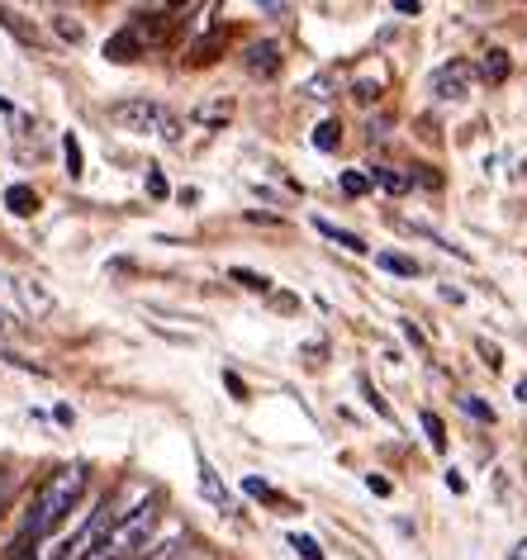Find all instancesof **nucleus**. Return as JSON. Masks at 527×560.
<instances>
[{
	"label": "nucleus",
	"instance_id": "b1692460",
	"mask_svg": "<svg viewBox=\"0 0 527 560\" xmlns=\"http://www.w3.org/2000/svg\"><path fill=\"white\" fill-rule=\"evenodd\" d=\"M62 158H67V172L81 176V143H77V133H62Z\"/></svg>",
	"mask_w": 527,
	"mask_h": 560
},
{
	"label": "nucleus",
	"instance_id": "5701e85b",
	"mask_svg": "<svg viewBox=\"0 0 527 560\" xmlns=\"http://www.w3.org/2000/svg\"><path fill=\"white\" fill-rule=\"evenodd\" d=\"M338 186L356 200V195H366V190H371V176H366V172H342V176H338Z\"/></svg>",
	"mask_w": 527,
	"mask_h": 560
},
{
	"label": "nucleus",
	"instance_id": "c756f323",
	"mask_svg": "<svg viewBox=\"0 0 527 560\" xmlns=\"http://www.w3.org/2000/svg\"><path fill=\"white\" fill-rule=\"evenodd\" d=\"M366 489H371L376 499H390V494H395V485L385 480V475H366Z\"/></svg>",
	"mask_w": 527,
	"mask_h": 560
},
{
	"label": "nucleus",
	"instance_id": "72a5a7b5",
	"mask_svg": "<svg viewBox=\"0 0 527 560\" xmlns=\"http://www.w3.org/2000/svg\"><path fill=\"white\" fill-rule=\"evenodd\" d=\"M15 328H20V324H15V318H10L5 310H0V338H10V332H15Z\"/></svg>",
	"mask_w": 527,
	"mask_h": 560
},
{
	"label": "nucleus",
	"instance_id": "39448f33",
	"mask_svg": "<svg viewBox=\"0 0 527 560\" xmlns=\"http://www.w3.org/2000/svg\"><path fill=\"white\" fill-rule=\"evenodd\" d=\"M247 72L261 77V81H271V77H281V44H271V38H261V44L247 48Z\"/></svg>",
	"mask_w": 527,
	"mask_h": 560
},
{
	"label": "nucleus",
	"instance_id": "2eb2a0df",
	"mask_svg": "<svg viewBox=\"0 0 527 560\" xmlns=\"http://www.w3.org/2000/svg\"><path fill=\"white\" fill-rule=\"evenodd\" d=\"M314 148H318V152H338V148H342V124H338V119H324V124H318V129H314Z\"/></svg>",
	"mask_w": 527,
	"mask_h": 560
},
{
	"label": "nucleus",
	"instance_id": "20e7f679",
	"mask_svg": "<svg viewBox=\"0 0 527 560\" xmlns=\"http://www.w3.org/2000/svg\"><path fill=\"white\" fill-rule=\"evenodd\" d=\"M470 81H476V67L470 62H447V67H437L433 72V95L437 101H466Z\"/></svg>",
	"mask_w": 527,
	"mask_h": 560
},
{
	"label": "nucleus",
	"instance_id": "c85d7f7f",
	"mask_svg": "<svg viewBox=\"0 0 527 560\" xmlns=\"http://www.w3.org/2000/svg\"><path fill=\"white\" fill-rule=\"evenodd\" d=\"M352 95H356V101H362V105H371V101H376V95H380V81H356Z\"/></svg>",
	"mask_w": 527,
	"mask_h": 560
},
{
	"label": "nucleus",
	"instance_id": "a878e982",
	"mask_svg": "<svg viewBox=\"0 0 527 560\" xmlns=\"http://www.w3.org/2000/svg\"><path fill=\"white\" fill-rule=\"evenodd\" d=\"M476 352L484 357V366H490V371H499V366H504V352H499V347H494L490 338H480V342H476Z\"/></svg>",
	"mask_w": 527,
	"mask_h": 560
},
{
	"label": "nucleus",
	"instance_id": "2f4dec72",
	"mask_svg": "<svg viewBox=\"0 0 527 560\" xmlns=\"http://www.w3.org/2000/svg\"><path fill=\"white\" fill-rule=\"evenodd\" d=\"M442 480H447L452 494H466V475H461V470H447V475H442Z\"/></svg>",
	"mask_w": 527,
	"mask_h": 560
},
{
	"label": "nucleus",
	"instance_id": "cd10ccee",
	"mask_svg": "<svg viewBox=\"0 0 527 560\" xmlns=\"http://www.w3.org/2000/svg\"><path fill=\"white\" fill-rule=\"evenodd\" d=\"M148 195H152V200H166V195H172V190H166V176L157 172V166H148Z\"/></svg>",
	"mask_w": 527,
	"mask_h": 560
},
{
	"label": "nucleus",
	"instance_id": "412c9836",
	"mask_svg": "<svg viewBox=\"0 0 527 560\" xmlns=\"http://www.w3.org/2000/svg\"><path fill=\"white\" fill-rule=\"evenodd\" d=\"M423 432H428V442H433V452H447V428H442L437 413H423Z\"/></svg>",
	"mask_w": 527,
	"mask_h": 560
},
{
	"label": "nucleus",
	"instance_id": "e433bc0d",
	"mask_svg": "<svg viewBox=\"0 0 527 560\" xmlns=\"http://www.w3.org/2000/svg\"><path fill=\"white\" fill-rule=\"evenodd\" d=\"M0 503H5V475H0Z\"/></svg>",
	"mask_w": 527,
	"mask_h": 560
},
{
	"label": "nucleus",
	"instance_id": "c9c22d12",
	"mask_svg": "<svg viewBox=\"0 0 527 560\" xmlns=\"http://www.w3.org/2000/svg\"><path fill=\"white\" fill-rule=\"evenodd\" d=\"M0 109H5V115H10V109H15V105H10V101H5V95H0Z\"/></svg>",
	"mask_w": 527,
	"mask_h": 560
},
{
	"label": "nucleus",
	"instance_id": "9d476101",
	"mask_svg": "<svg viewBox=\"0 0 527 560\" xmlns=\"http://www.w3.org/2000/svg\"><path fill=\"white\" fill-rule=\"evenodd\" d=\"M338 91H342L338 72H318V77L304 81V95H309V101H338Z\"/></svg>",
	"mask_w": 527,
	"mask_h": 560
},
{
	"label": "nucleus",
	"instance_id": "bb28decb",
	"mask_svg": "<svg viewBox=\"0 0 527 560\" xmlns=\"http://www.w3.org/2000/svg\"><path fill=\"white\" fill-rule=\"evenodd\" d=\"M52 30H58L67 44H81V24H77L72 15H58V20H52Z\"/></svg>",
	"mask_w": 527,
	"mask_h": 560
},
{
	"label": "nucleus",
	"instance_id": "6ab92c4d",
	"mask_svg": "<svg viewBox=\"0 0 527 560\" xmlns=\"http://www.w3.org/2000/svg\"><path fill=\"white\" fill-rule=\"evenodd\" d=\"M229 115H233V101H214V105H200L196 109L200 124H229Z\"/></svg>",
	"mask_w": 527,
	"mask_h": 560
},
{
	"label": "nucleus",
	"instance_id": "423d86ee",
	"mask_svg": "<svg viewBox=\"0 0 527 560\" xmlns=\"http://www.w3.org/2000/svg\"><path fill=\"white\" fill-rule=\"evenodd\" d=\"M200 494L210 499L219 513H238V509H233V494L224 489V480H219V470H214V466H210V460H204V456H200Z\"/></svg>",
	"mask_w": 527,
	"mask_h": 560
},
{
	"label": "nucleus",
	"instance_id": "f704fd0d",
	"mask_svg": "<svg viewBox=\"0 0 527 560\" xmlns=\"http://www.w3.org/2000/svg\"><path fill=\"white\" fill-rule=\"evenodd\" d=\"M513 395H518V404H527V375L518 381V389H513Z\"/></svg>",
	"mask_w": 527,
	"mask_h": 560
},
{
	"label": "nucleus",
	"instance_id": "473e14b6",
	"mask_svg": "<svg viewBox=\"0 0 527 560\" xmlns=\"http://www.w3.org/2000/svg\"><path fill=\"white\" fill-rule=\"evenodd\" d=\"M395 10H399V15H419L423 5H419V0H395Z\"/></svg>",
	"mask_w": 527,
	"mask_h": 560
},
{
	"label": "nucleus",
	"instance_id": "0eeeda50",
	"mask_svg": "<svg viewBox=\"0 0 527 560\" xmlns=\"http://www.w3.org/2000/svg\"><path fill=\"white\" fill-rule=\"evenodd\" d=\"M15 295L24 300V310H30L34 318H44V314H52V295L38 280H15Z\"/></svg>",
	"mask_w": 527,
	"mask_h": 560
},
{
	"label": "nucleus",
	"instance_id": "f3484780",
	"mask_svg": "<svg viewBox=\"0 0 527 560\" xmlns=\"http://www.w3.org/2000/svg\"><path fill=\"white\" fill-rule=\"evenodd\" d=\"M229 276L238 280V285H247V290H253V295H267V290H271V280H267V276H257V271H247V266H233Z\"/></svg>",
	"mask_w": 527,
	"mask_h": 560
},
{
	"label": "nucleus",
	"instance_id": "f8f14e48",
	"mask_svg": "<svg viewBox=\"0 0 527 560\" xmlns=\"http://www.w3.org/2000/svg\"><path fill=\"white\" fill-rule=\"evenodd\" d=\"M314 229L328 237V243H338V247H347V252H356V257H362L366 252V243L356 233H347V229H338V223H328V219H314Z\"/></svg>",
	"mask_w": 527,
	"mask_h": 560
},
{
	"label": "nucleus",
	"instance_id": "ddd939ff",
	"mask_svg": "<svg viewBox=\"0 0 527 560\" xmlns=\"http://www.w3.org/2000/svg\"><path fill=\"white\" fill-rule=\"evenodd\" d=\"M366 176H371V186H385L390 195H405L413 186V176H405L399 166H376V172H366Z\"/></svg>",
	"mask_w": 527,
	"mask_h": 560
},
{
	"label": "nucleus",
	"instance_id": "aec40b11",
	"mask_svg": "<svg viewBox=\"0 0 527 560\" xmlns=\"http://www.w3.org/2000/svg\"><path fill=\"white\" fill-rule=\"evenodd\" d=\"M243 489H247L253 499H261V503H285V499L276 494V489H271L267 480H257V475H243Z\"/></svg>",
	"mask_w": 527,
	"mask_h": 560
},
{
	"label": "nucleus",
	"instance_id": "7ed1b4c3",
	"mask_svg": "<svg viewBox=\"0 0 527 560\" xmlns=\"http://www.w3.org/2000/svg\"><path fill=\"white\" fill-rule=\"evenodd\" d=\"M109 119L129 133H152V138H162V143H181V119H176L162 101H148V95L109 105Z\"/></svg>",
	"mask_w": 527,
	"mask_h": 560
},
{
	"label": "nucleus",
	"instance_id": "9b49d317",
	"mask_svg": "<svg viewBox=\"0 0 527 560\" xmlns=\"http://www.w3.org/2000/svg\"><path fill=\"white\" fill-rule=\"evenodd\" d=\"M508 72H513V62H508V52H504V48H490V52H484L480 77L490 81V86H499V81H508Z\"/></svg>",
	"mask_w": 527,
	"mask_h": 560
},
{
	"label": "nucleus",
	"instance_id": "1a4fd4ad",
	"mask_svg": "<svg viewBox=\"0 0 527 560\" xmlns=\"http://www.w3.org/2000/svg\"><path fill=\"white\" fill-rule=\"evenodd\" d=\"M5 209H10V214H20V219H34V214H38L34 186H10V190H5Z\"/></svg>",
	"mask_w": 527,
	"mask_h": 560
},
{
	"label": "nucleus",
	"instance_id": "393cba45",
	"mask_svg": "<svg viewBox=\"0 0 527 560\" xmlns=\"http://www.w3.org/2000/svg\"><path fill=\"white\" fill-rule=\"evenodd\" d=\"M456 404H461V409H466L470 418H476V423H494V413H490V404H480L476 395H461V399H456Z\"/></svg>",
	"mask_w": 527,
	"mask_h": 560
},
{
	"label": "nucleus",
	"instance_id": "4be33fe9",
	"mask_svg": "<svg viewBox=\"0 0 527 560\" xmlns=\"http://www.w3.org/2000/svg\"><path fill=\"white\" fill-rule=\"evenodd\" d=\"M290 551H300V560H324L314 537H304V532H290Z\"/></svg>",
	"mask_w": 527,
	"mask_h": 560
},
{
	"label": "nucleus",
	"instance_id": "6e6552de",
	"mask_svg": "<svg viewBox=\"0 0 527 560\" xmlns=\"http://www.w3.org/2000/svg\"><path fill=\"white\" fill-rule=\"evenodd\" d=\"M138 52H143V38H138L133 30L109 34V44H105V58H109V62H133Z\"/></svg>",
	"mask_w": 527,
	"mask_h": 560
},
{
	"label": "nucleus",
	"instance_id": "dca6fc26",
	"mask_svg": "<svg viewBox=\"0 0 527 560\" xmlns=\"http://www.w3.org/2000/svg\"><path fill=\"white\" fill-rule=\"evenodd\" d=\"M376 266H380V271H390V276H405V280H413V276H419V261L399 257V252H380V257H376Z\"/></svg>",
	"mask_w": 527,
	"mask_h": 560
},
{
	"label": "nucleus",
	"instance_id": "4468645a",
	"mask_svg": "<svg viewBox=\"0 0 527 560\" xmlns=\"http://www.w3.org/2000/svg\"><path fill=\"white\" fill-rule=\"evenodd\" d=\"M143 560H190V546H186V532H176L172 541H162V546H152V551Z\"/></svg>",
	"mask_w": 527,
	"mask_h": 560
},
{
	"label": "nucleus",
	"instance_id": "f03ea898",
	"mask_svg": "<svg viewBox=\"0 0 527 560\" xmlns=\"http://www.w3.org/2000/svg\"><path fill=\"white\" fill-rule=\"evenodd\" d=\"M157 517H162V509L152 499H143L129 517H119V523L105 532V541L95 546L86 560H143L152 532H157Z\"/></svg>",
	"mask_w": 527,
	"mask_h": 560
},
{
	"label": "nucleus",
	"instance_id": "7c9ffc66",
	"mask_svg": "<svg viewBox=\"0 0 527 560\" xmlns=\"http://www.w3.org/2000/svg\"><path fill=\"white\" fill-rule=\"evenodd\" d=\"M224 385H229V395H233V399H247V385H243L233 371H224Z\"/></svg>",
	"mask_w": 527,
	"mask_h": 560
},
{
	"label": "nucleus",
	"instance_id": "a211bd4d",
	"mask_svg": "<svg viewBox=\"0 0 527 560\" xmlns=\"http://www.w3.org/2000/svg\"><path fill=\"white\" fill-rule=\"evenodd\" d=\"M362 399H366L371 409H376V413L385 418V423H395V409H390V399H385V395H380V389L371 385V381H362Z\"/></svg>",
	"mask_w": 527,
	"mask_h": 560
},
{
	"label": "nucleus",
	"instance_id": "f257e3e1",
	"mask_svg": "<svg viewBox=\"0 0 527 560\" xmlns=\"http://www.w3.org/2000/svg\"><path fill=\"white\" fill-rule=\"evenodd\" d=\"M81 494H86V466H62V470H52L48 480L38 485L30 513H24V527H20L15 546H10V560L24 556L30 546L52 541V532H58L67 517H72V509L81 503Z\"/></svg>",
	"mask_w": 527,
	"mask_h": 560
}]
</instances>
